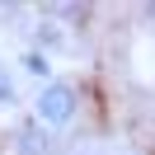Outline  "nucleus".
Masks as SVG:
<instances>
[{
  "mask_svg": "<svg viewBox=\"0 0 155 155\" xmlns=\"http://www.w3.org/2000/svg\"><path fill=\"white\" fill-rule=\"evenodd\" d=\"M75 108H80L75 85H66V80H47L42 94H38V117H33V122H42V127H66L71 117H75Z\"/></svg>",
  "mask_w": 155,
  "mask_h": 155,
  "instance_id": "f257e3e1",
  "label": "nucleus"
},
{
  "mask_svg": "<svg viewBox=\"0 0 155 155\" xmlns=\"http://www.w3.org/2000/svg\"><path fill=\"white\" fill-rule=\"evenodd\" d=\"M52 141H47V127L42 122H24L14 132V155H47Z\"/></svg>",
  "mask_w": 155,
  "mask_h": 155,
  "instance_id": "f03ea898",
  "label": "nucleus"
},
{
  "mask_svg": "<svg viewBox=\"0 0 155 155\" xmlns=\"http://www.w3.org/2000/svg\"><path fill=\"white\" fill-rule=\"evenodd\" d=\"M24 71H28V75H42V80L52 75V66H47V57H42V52H28V57H24Z\"/></svg>",
  "mask_w": 155,
  "mask_h": 155,
  "instance_id": "7ed1b4c3",
  "label": "nucleus"
},
{
  "mask_svg": "<svg viewBox=\"0 0 155 155\" xmlns=\"http://www.w3.org/2000/svg\"><path fill=\"white\" fill-rule=\"evenodd\" d=\"M5 108H14V80L0 71V113H5Z\"/></svg>",
  "mask_w": 155,
  "mask_h": 155,
  "instance_id": "20e7f679",
  "label": "nucleus"
},
{
  "mask_svg": "<svg viewBox=\"0 0 155 155\" xmlns=\"http://www.w3.org/2000/svg\"><path fill=\"white\" fill-rule=\"evenodd\" d=\"M38 42H42V47H57V42H61V28H52V24H42Z\"/></svg>",
  "mask_w": 155,
  "mask_h": 155,
  "instance_id": "39448f33",
  "label": "nucleus"
}]
</instances>
